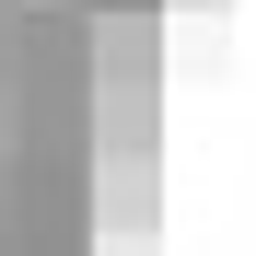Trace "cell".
<instances>
[{
  "label": "cell",
  "instance_id": "obj_1",
  "mask_svg": "<svg viewBox=\"0 0 256 256\" xmlns=\"http://www.w3.org/2000/svg\"><path fill=\"white\" fill-rule=\"evenodd\" d=\"M163 152H94V233H163Z\"/></svg>",
  "mask_w": 256,
  "mask_h": 256
},
{
  "label": "cell",
  "instance_id": "obj_2",
  "mask_svg": "<svg viewBox=\"0 0 256 256\" xmlns=\"http://www.w3.org/2000/svg\"><path fill=\"white\" fill-rule=\"evenodd\" d=\"M82 140L94 152H152L163 140V82H94L82 94Z\"/></svg>",
  "mask_w": 256,
  "mask_h": 256
},
{
  "label": "cell",
  "instance_id": "obj_3",
  "mask_svg": "<svg viewBox=\"0 0 256 256\" xmlns=\"http://www.w3.org/2000/svg\"><path fill=\"white\" fill-rule=\"evenodd\" d=\"M94 256H163V233H94Z\"/></svg>",
  "mask_w": 256,
  "mask_h": 256
},
{
  "label": "cell",
  "instance_id": "obj_4",
  "mask_svg": "<svg viewBox=\"0 0 256 256\" xmlns=\"http://www.w3.org/2000/svg\"><path fill=\"white\" fill-rule=\"evenodd\" d=\"M233 0H163V24H222Z\"/></svg>",
  "mask_w": 256,
  "mask_h": 256
}]
</instances>
